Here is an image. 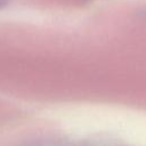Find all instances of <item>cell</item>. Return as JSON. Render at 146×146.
<instances>
[{
	"label": "cell",
	"mask_w": 146,
	"mask_h": 146,
	"mask_svg": "<svg viewBox=\"0 0 146 146\" xmlns=\"http://www.w3.org/2000/svg\"><path fill=\"white\" fill-rule=\"evenodd\" d=\"M8 2H9V0H0V9L3 8V7H6Z\"/></svg>",
	"instance_id": "obj_1"
}]
</instances>
